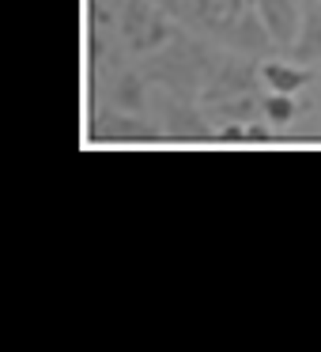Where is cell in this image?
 I'll return each instance as SVG.
<instances>
[{"label": "cell", "mask_w": 321, "mask_h": 352, "mask_svg": "<svg viewBox=\"0 0 321 352\" xmlns=\"http://www.w3.org/2000/svg\"><path fill=\"white\" fill-rule=\"evenodd\" d=\"M182 19L212 31V23L219 19V0H182Z\"/></svg>", "instance_id": "7c38bea8"}, {"label": "cell", "mask_w": 321, "mask_h": 352, "mask_svg": "<svg viewBox=\"0 0 321 352\" xmlns=\"http://www.w3.org/2000/svg\"><path fill=\"white\" fill-rule=\"evenodd\" d=\"M147 102H152V95H147V76L144 72H117L114 84H110V107H121V110H144Z\"/></svg>", "instance_id": "9c48e42d"}, {"label": "cell", "mask_w": 321, "mask_h": 352, "mask_svg": "<svg viewBox=\"0 0 321 352\" xmlns=\"http://www.w3.org/2000/svg\"><path fill=\"white\" fill-rule=\"evenodd\" d=\"M147 107H155V122H159L167 140H215V129L208 125L204 110H197L193 99H185V95L155 87Z\"/></svg>", "instance_id": "3957f363"}, {"label": "cell", "mask_w": 321, "mask_h": 352, "mask_svg": "<svg viewBox=\"0 0 321 352\" xmlns=\"http://www.w3.org/2000/svg\"><path fill=\"white\" fill-rule=\"evenodd\" d=\"M212 114L219 118V125L223 122H242V125H250V122H261V99L257 95H235V99H223V102H212Z\"/></svg>", "instance_id": "30bf717a"}, {"label": "cell", "mask_w": 321, "mask_h": 352, "mask_svg": "<svg viewBox=\"0 0 321 352\" xmlns=\"http://www.w3.org/2000/svg\"><path fill=\"white\" fill-rule=\"evenodd\" d=\"M117 34H121L125 50L129 54H155L163 50L167 42H174L178 34V23L167 8H159L155 0H125L117 8Z\"/></svg>", "instance_id": "6da1fadb"}, {"label": "cell", "mask_w": 321, "mask_h": 352, "mask_svg": "<svg viewBox=\"0 0 321 352\" xmlns=\"http://www.w3.org/2000/svg\"><path fill=\"white\" fill-rule=\"evenodd\" d=\"M253 8H257L272 46L291 54V46L298 38V27H302V0H253Z\"/></svg>", "instance_id": "8992f818"}, {"label": "cell", "mask_w": 321, "mask_h": 352, "mask_svg": "<svg viewBox=\"0 0 321 352\" xmlns=\"http://www.w3.org/2000/svg\"><path fill=\"white\" fill-rule=\"evenodd\" d=\"M87 137L95 144H159V140H167L159 122H147L136 110L106 107V102H99L91 110V118H87Z\"/></svg>", "instance_id": "7a4b0ae2"}, {"label": "cell", "mask_w": 321, "mask_h": 352, "mask_svg": "<svg viewBox=\"0 0 321 352\" xmlns=\"http://www.w3.org/2000/svg\"><path fill=\"white\" fill-rule=\"evenodd\" d=\"M253 8V0H219V19L223 16H238V12Z\"/></svg>", "instance_id": "9a60e30c"}, {"label": "cell", "mask_w": 321, "mask_h": 352, "mask_svg": "<svg viewBox=\"0 0 321 352\" xmlns=\"http://www.w3.org/2000/svg\"><path fill=\"white\" fill-rule=\"evenodd\" d=\"M261 84V65L257 57H242V54H219V65L208 76V84L200 87V107L212 102L235 99V95H250Z\"/></svg>", "instance_id": "277c9868"}, {"label": "cell", "mask_w": 321, "mask_h": 352, "mask_svg": "<svg viewBox=\"0 0 321 352\" xmlns=\"http://www.w3.org/2000/svg\"><path fill=\"white\" fill-rule=\"evenodd\" d=\"M208 34H212L219 46H227L230 54H242V57H261L268 46H272V38H268L265 23H261L257 8H246V12H238V16L215 19Z\"/></svg>", "instance_id": "5b68a950"}, {"label": "cell", "mask_w": 321, "mask_h": 352, "mask_svg": "<svg viewBox=\"0 0 321 352\" xmlns=\"http://www.w3.org/2000/svg\"><path fill=\"white\" fill-rule=\"evenodd\" d=\"M159 8H167L170 16H182V0H155Z\"/></svg>", "instance_id": "2e32d148"}, {"label": "cell", "mask_w": 321, "mask_h": 352, "mask_svg": "<svg viewBox=\"0 0 321 352\" xmlns=\"http://www.w3.org/2000/svg\"><path fill=\"white\" fill-rule=\"evenodd\" d=\"M313 80L310 65H295V61H261V84L268 91H283V95H298L306 84Z\"/></svg>", "instance_id": "ba28073f"}, {"label": "cell", "mask_w": 321, "mask_h": 352, "mask_svg": "<svg viewBox=\"0 0 321 352\" xmlns=\"http://www.w3.org/2000/svg\"><path fill=\"white\" fill-rule=\"evenodd\" d=\"M215 140L219 144H246V125L242 122H223L215 129Z\"/></svg>", "instance_id": "4fadbf2b"}, {"label": "cell", "mask_w": 321, "mask_h": 352, "mask_svg": "<svg viewBox=\"0 0 321 352\" xmlns=\"http://www.w3.org/2000/svg\"><path fill=\"white\" fill-rule=\"evenodd\" d=\"M91 4H99V8H106V12H110V16H114V12H117V8H121L125 0H91Z\"/></svg>", "instance_id": "e0dca14e"}, {"label": "cell", "mask_w": 321, "mask_h": 352, "mask_svg": "<svg viewBox=\"0 0 321 352\" xmlns=\"http://www.w3.org/2000/svg\"><path fill=\"white\" fill-rule=\"evenodd\" d=\"M302 110V102L295 99V95H283V91H268V95H261V114H265V122L268 125H291L295 122V114Z\"/></svg>", "instance_id": "8fae6325"}, {"label": "cell", "mask_w": 321, "mask_h": 352, "mask_svg": "<svg viewBox=\"0 0 321 352\" xmlns=\"http://www.w3.org/2000/svg\"><path fill=\"white\" fill-rule=\"evenodd\" d=\"M272 140V129H268V122L261 125V122H250L246 125V144H268Z\"/></svg>", "instance_id": "5bb4252c"}, {"label": "cell", "mask_w": 321, "mask_h": 352, "mask_svg": "<svg viewBox=\"0 0 321 352\" xmlns=\"http://www.w3.org/2000/svg\"><path fill=\"white\" fill-rule=\"evenodd\" d=\"M295 65H318L321 61V0H302V27L291 46Z\"/></svg>", "instance_id": "52a82bcc"}]
</instances>
